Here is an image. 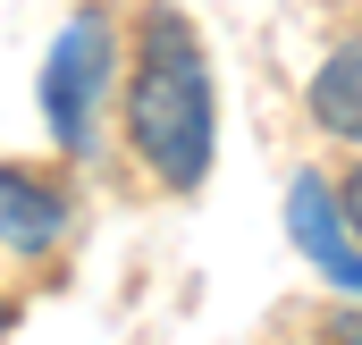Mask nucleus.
Instances as JSON below:
<instances>
[{
	"instance_id": "nucleus-1",
	"label": "nucleus",
	"mask_w": 362,
	"mask_h": 345,
	"mask_svg": "<svg viewBox=\"0 0 362 345\" xmlns=\"http://www.w3.org/2000/svg\"><path fill=\"white\" fill-rule=\"evenodd\" d=\"M127 135L144 152V169L169 194H194L219 152V85H211V51L177 8H152L135 34V76H127Z\"/></svg>"
},
{
	"instance_id": "nucleus-2",
	"label": "nucleus",
	"mask_w": 362,
	"mask_h": 345,
	"mask_svg": "<svg viewBox=\"0 0 362 345\" xmlns=\"http://www.w3.org/2000/svg\"><path fill=\"white\" fill-rule=\"evenodd\" d=\"M101 76H110V25L101 17H76L59 42H51V59H42V118H51V144L59 152H93V101H101Z\"/></svg>"
},
{
	"instance_id": "nucleus-4",
	"label": "nucleus",
	"mask_w": 362,
	"mask_h": 345,
	"mask_svg": "<svg viewBox=\"0 0 362 345\" xmlns=\"http://www.w3.org/2000/svg\"><path fill=\"white\" fill-rule=\"evenodd\" d=\"M59 228H68V202H59L51 185L0 169V245H17V253H51Z\"/></svg>"
},
{
	"instance_id": "nucleus-7",
	"label": "nucleus",
	"mask_w": 362,
	"mask_h": 345,
	"mask_svg": "<svg viewBox=\"0 0 362 345\" xmlns=\"http://www.w3.org/2000/svg\"><path fill=\"white\" fill-rule=\"evenodd\" d=\"M329 337H337V345H362V312H337V320H329Z\"/></svg>"
},
{
	"instance_id": "nucleus-8",
	"label": "nucleus",
	"mask_w": 362,
	"mask_h": 345,
	"mask_svg": "<svg viewBox=\"0 0 362 345\" xmlns=\"http://www.w3.org/2000/svg\"><path fill=\"white\" fill-rule=\"evenodd\" d=\"M0 337H8V303H0Z\"/></svg>"
},
{
	"instance_id": "nucleus-5",
	"label": "nucleus",
	"mask_w": 362,
	"mask_h": 345,
	"mask_svg": "<svg viewBox=\"0 0 362 345\" xmlns=\"http://www.w3.org/2000/svg\"><path fill=\"white\" fill-rule=\"evenodd\" d=\"M312 127L337 135V144H362V42L320 59V76H312Z\"/></svg>"
},
{
	"instance_id": "nucleus-3",
	"label": "nucleus",
	"mask_w": 362,
	"mask_h": 345,
	"mask_svg": "<svg viewBox=\"0 0 362 345\" xmlns=\"http://www.w3.org/2000/svg\"><path fill=\"white\" fill-rule=\"evenodd\" d=\"M286 228H295V253L312 261L329 286H346V295L362 303V245H354V228H346V211H337V194H329L320 177H295Z\"/></svg>"
},
{
	"instance_id": "nucleus-6",
	"label": "nucleus",
	"mask_w": 362,
	"mask_h": 345,
	"mask_svg": "<svg viewBox=\"0 0 362 345\" xmlns=\"http://www.w3.org/2000/svg\"><path fill=\"white\" fill-rule=\"evenodd\" d=\"M337 211H346V228H354V245H362V160L346 169V185H337Z\"/></svg>"
}]
</instances>
